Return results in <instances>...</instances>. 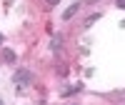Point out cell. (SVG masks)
Segmentation results:
<instances>
[{
	"label": "cell",
	"mask_w": 125,
	"mask_h": 105,
	"mask_svg": "<svg viewBox=\"0 0 125 105\" xmlns=\"http://www.w3.org/2000/svg\"><path fill=\"white\" fill-rule=\"evenodd\" d=\"M15 85H18V90H25L30 85V73L28 70H20L18 75H15Z\"/></svg>",
	"instance_id": "1"
},
{
	"label": "cell",
	"mask_w": 125,
	"mask_h": 105,
	"mask_svg": "<svg viewBox=\"0 0 125 105\" xmlns=\"http://www.w3.org/2000/svg\"><path fill=\"white\" fill-rule=\"evenodd\" d=\"M78 8H80V5H78V3H75V5H70V8H68V10H65V15H62V18H65V20H70V18H73V15H75V13H78Z\"/></svg>",
	"instance_id": "2"
},
{
	"label": "cell",
	"mask_w": 125,
	"mask_h": 105,
	"mask_svg": "<svg viewBox=\"0 0 125 105\" xmlns=\"http://www.w3.org/2000/svg\"><path fill=\"white\" fill-rule=\"evenodd\" d=\"M118 8H123V10H125V0H118Z\"/></svg>",
	"instance_id": "3"
},
{
	"label": "cell",
	"mask_w": 125,
	"mask_h": 105,
	"mask_svg": "<svg viewBox=\"0 0 125 105\" xmlns=\"http://www.w3.org/2000/svg\"><path fill=\"white\" fill-rule=\"evenodd\" d=\"M48 3H50V5H58V3H60V0H48Z\"/></svg>",
	"instance_id": "4"
},
{
	"label": "cell",
	"mask_w": 125,
	"mask_h": 105,
	"mask_svg": "<svg viewBox=\"0 0 125 105\" xmlns=\"http://www.w3.org/2000/svg\"><path fill=\"white\" fill-rule=\"evenodd\" d=\"M0 43H3V35H0Z\"/></svg>",
	"instance_id": "5"
},
{
	"label": "cell",
	"mask_w": 125,
	"mask_h": 105,
	"mask_svg": "<svg viewBox=\"0 0 125 105\" xmlns=\"http://www.w3.org/2000/svg\"><path fill=\"white\" fill-rule=\"evenodd\" d=\"M0 105H3V100H0Z\"/></svg>",
	"instance_id": "6"
}]
</instances>
